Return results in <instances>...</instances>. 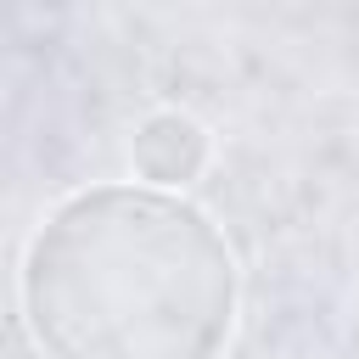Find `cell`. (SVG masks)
<instances>
[{
    "mask_svg": "<svg viewBox=\"0 0 359 359\" xmlns=\"http://www.w3.org/2000/svg\"><path fill=\"white\" fill-rule=\"evenodd\" d=\"M22 320L50 359H213L236 325V258L174 191H73L22 252Z\"/></svg>",
    "mask_w": 359,
    "mask_h": 359,
    "instance_id": "6da1fadb",
    "label": "cell"
},
{
    "mask_svg": "<svg viewBox=\"0 0 359 359\" xmlns=\"http://www.w3.org/2000/svg\"><path fill=\"white\" fill-rule=\"evenodd\" d=\"M129 157L140 168L146 185H185L202 163H208V129L185 112H151L140 123V135L129 140Z\"/></svg>",
    "mask_w": 359,
    "mask_h": 359,
    "instance_id": "7a4b0ae2",
    "label": "cell"
}]
</instances>
